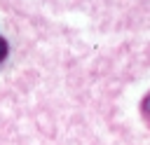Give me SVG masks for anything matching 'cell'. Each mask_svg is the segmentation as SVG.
Listing matches in <instances>:
<instances>
[{
    "label": "cell",
    "instance_id": "1",
    "mask_svg": "<svg viewBox=\"0 0 150 145\" xmlns=\"http://www.w3.org/2000/svg\"><path fill=\"white\" fill-rule=\"evenodd\" d=\"M7 51H9V44H7V40L0 35V63L7 58Z\"/></svg>",
    "mask_w": 150,
    "mask_h": 145
},
{
    "label": "cell",
    "instance_id": "2",
    "mask_svg": "<svg viewBox=\"0 0 150 145\" xmlns=\"http://www.w3.org/2000/svg\"><path fill=\"white\" fill-rule=\"evenodd\" d=\"M143 110H145V112H150V94H148V96H145V101H143Z\"/></svg>",
    "mask_w": 150,
    "mask_h": 145
}]
</instances>
